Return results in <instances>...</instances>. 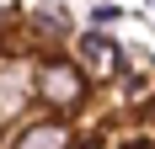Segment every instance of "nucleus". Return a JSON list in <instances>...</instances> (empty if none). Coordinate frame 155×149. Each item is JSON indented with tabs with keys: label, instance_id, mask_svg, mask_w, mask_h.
<instances>
[{
	"label": "nucleus",
	"instance_id": "1",
	"mask_svg": "<svg viewBox=\"0 0 155 149\" xmlns=\"http://www.w3.org/2000/svg\"><path fill=\"white\" fill-rule=\"evenodd\" d=\"M91 101V74L80 69L70 53H38V106L48 117H75Z\"/></svg>",
	"mask_w": 155,
	"mask_h": 149
},
{
	"label": "nucleus",
	"instance_id": "2",
	"mask_svg": "<svg viewBox=\"0 0 155 149\" xmlns=\"http://www.w3.org/2000/svg\"><path fill=\"white\" fill-rule=\"evenodd\" d=\"M38 106V53H0V122H27Z\"/></svg>",
	"mask_w": 155,
	"mask_h": 149
},
{
	"label": "nucleus",
	"instance_id": "3",
	"mask_svg": "<svg viewBox=\"0 0 155 149\" xmlns=\"http://www.w3.org/2000/svg\"><path fill=\"white\" fill-rule=\"evenodd\" d=\"M70 59H75L80 69L91 74V85H112V80L128 69V48L118 43L112 32L86 27V32H75V43H70Z\"/></svg>",
	"mask_w": 155,
	"mask_h": 149
},
{
	"label": "nucleus",
	"instance_id": "4",
	"mask_svg": "<svg viewBox=\"0 0 155 149\" xmlns=\"http://www.w3.org/2000/svg\"><path fill=\"white\" fill-rule=\"evenodd\" d=\"M5 149H80V133H75V122H64V117H27V122H16L11 138H5Z\"/></svg>",
	"mask_w": 155,
	"mask_h": 149
},
{
	"label": "nucleus",
	"instance_id": "5",
	"mask_svg": "<svg viewBox=\"0 0 155 149\" xmlns=\"http://www.w3.org/2000/svg\"><path fill=\"white\" fill-rule=\"evenodd\" d=\"M27 32L38 37V43H54V48H70V43H75V21H70L64 5H32V11H27Z\"/></svg>",
	"mask_w": 155,
	"mask_h": 149
},
{
	"label": "nucleus",
	"instance_id": "6",
	"mask_svg": "<svg viewBox=\"0 0 155 149\" xmlns=\"http://www.w3.org/2000/svg\"><path fill=\"white\" fill-rule=\"evenodd\" d=\"M118 16H123V5H112V0H102V5H91V27H102V32H107L112 21H118Z\"/></svg>",
	"mask_w": 155,
	"mask_h": 149
},
{
	"label": "nucleus",
	"instance_id": "7",
	"mask_svg": "<svg viewBox=\"0 0 155 149\" xmlns=\"http://www.w3.org/2000/svg\"><path fill=\"white\" fill-rule=\"evenodd\" d=\"M128 149H155V138H144V144H128Z\"/></svg>",
	"mask_w": 155,
	"mask_h": 149
},
{
	"label": "nucleus",
	"instance_id": "8",
	"mask_svg": "<svg viewBox=\"0 0 155 149\" xmlns=\"http://www.w3.org/2000/svg\"><path fill=\"white\" fill-rule=\"evenodd\" d=\"M5 138H11V133H5V122H0V149H5Z\"/></svg>",
	"mask_w": 155,
	"mask_h": 149
},
{
	"label": "nucleus",
	"instance_id": "9",
	"mask_svg": "<svg viewBox=\"0 0 155 149\" xmlns=\"http://www.w3.org/2000/svg\"><path fill=\"white\" fill-rule=\"evenodd\" d=\"M80 149H102V144H91V138H80Z\"/></svg>",
	"mask_w": 155,
	"mask_h": 149
}]
</instances>
